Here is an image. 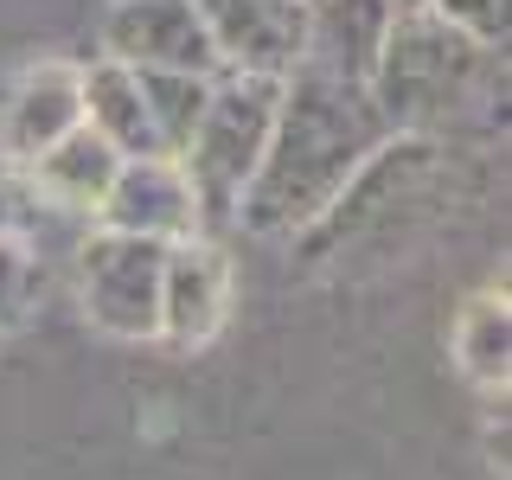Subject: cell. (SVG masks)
<instances>
[{"label":"cell","instance_id":"cell-17","mask_svg":"<svg viewBox=\"0 0 512 480\" xmlns=\"http://www.w3.org/2000/svg\"><path fill=\"white\" fill-rule=\"evenodd\" d=\"M32 186H26V167L0 154V237H26V218H32Z\"/></svg>","mask_w":512,"mask_h":480},{"label":"cell","instance_id":"cell-8","mask_svg":"<svg viewBox=\"0 0 512 480\" xmlns=\"http://www.w3.org/2000/svg\"><path fill=\"white\" fill-rule=\"evenodd\" d=\"M199 20L212 32L218 71L282 84L301 64V0H199Z\"/></svg>","mask_w":512,"mask_h":480},{"label":"cell","instance_id":"cell-7","mask_svg":"<svg viewBox=\"0 0 512 480\" xmlns=\"http://www.w3.org/2000/svg\"><path fill=\"white\" fill-rule=\"evenodd\" d=\"M96 224L128 237H154V244H180V237H199V199H192V180L173 154H148V160H122L116 180H109L103 205H96Z\"/></svg>","mask_w":512,"mask_h":480},{"label":"cell","instance_id":"cell-2","mask_svg":"<svg viewBox=\"0 0 512 480\" xmlns=\"http://www.w3.org/2000/svg\"><path fill=\"white\" fill-rule=\"evenodd\" d=\"M493 84H500V45H480L429 0H397L365 77L391 135H436L448 122H468L493 103Z\"/></svg>","mask_w":512,"mask_h":480},{"label":"cell","instance_id":"cell-6","mask_svg":"<svg viewBox=\"0 0 512 480\" xmlns=\"http://www.w3.org/2000/svg\"><path fill=\"white\" fill-rule=\"evenodd\" d=\"M231 320V256L218 237H180L160 263V340L167 346H212Z\"/></svg>","mask_w":512,"mask_h":480},{"label":"cell","instance_id":"cell-10","mask_svg":"<svg viewBox=\"0 0 512 480\" xmlns=\"http://www.w3.org/2000/svg\"><path fill=\"white\" fill-rule=\"evenodd\" d=\"M301 13L308 20H301L295 71H327V77H346V84H365L397 0H301Z\"/></svg>","mask_w":512,"mask_h":480},{"label":"cell","instance_id":"cell-13","mask_svg":"<svg viewBox=\"0 0 512 480\" xmlns=\"http://www.w3.org/2000/svg\"><path fill=\"white\" fill-rule=\"evenodd\" d=\"M448 352H455V372L487 397H506L512 378V308L506 288H480L468 308L455 314V333H448Z\"/></svg>","mask_w":512,"mask_h":480},{"label":"cell","instance_id":"cell-3","mask_svg":"<svg viewBox=\"0 0 512 480\" xmlns=\"http://www.w3.org/2000/svg\"><path fill=\"white\" fill-rule=\"evenodd\" d=\"M276 96H282L276 77H237V71L212 77L199 128H192V141L173 154L186 167V180H192V199H199L205 224H231L237 218V199H244L256 160L269 148Z\"/></svg>","mask_w":512,"mask_h":480},{"label":"cell","instance_id":"cell-12","mask_svg":"<svg viewBox=\"0 0 512 480\" xmlns=\"http://www.w3.org/2000/svg\"><path fill=\"white\" fill-rule=\"evenodd\" d=\"M84 128L103 135L122 160L167 154L160 135H154L148 96H141V71H128V64H116V58H90L84 64Z\"/></svg>","mask_w":512,"mask_h":480},{"label":"cell","instance_id":"cell-11","mask_svg":"<svg viewBox=\"0 0 512 480\" xmlns=\"http://www.w3.org/2000/svg\"><path fill=\"white\" fill-rule=\"evenodd\" d=\"M116 167H122V154L77 122L64 141H52L45 154L26 160V186H32V199H39L45 212H71V218L90 224L96 205H103V192H109V180H116Z\"/></svg>","mask_w":512,"mask_h":480},{"label":"cell","instance_id":"cell-14","mask_svg":"<svg viewBox=\"0 0 512 480\" xmlns=\"http://www.w3.org/2000/svg\"><path fill=\"white\" fill-rule=\"evenodd\" d=\"M141 96H148V116L154 135L167 154H180L192 141V128L205 116V96H212V77L199 71H141Z\"/></svg>","mask_w":512,"mask_h":480},{"label":"cell","instance_id":"cell-9","mask_svg":"<svg viewBox=\"0 0 512 480\" xmlns=\"http://www.w3.org/2000/svg\"><path fill=\"white\" fill-rule=\"evenodd\" d=\"M77 122H84V64L39 58L0 96V154L26 167L32 154H45L52 141L71 135Z\"/></svg>","mask_w":512,"mask_h":480},{"label":"cell","instance_id":"cell-16","mask_svg":"<svg viewBox=\"0 0 512 480\" xmlns=\"http://www.w3.org/2000/svg\"><path fill=\"white\" fill-rule=\"evenodd\" d=\"M429 7L461 32H474L480 45H506V0H429Z\"/></svg>","mask_w":512,"mask_h":480},{"label":"cell","instance_id":"cell-4","mask_svg":"<svg viewBox=\"0 0 512 480\" xmlns=\"http://www.w3.org/2000/svg\"><path fill=\"white\" fill-rule=\"evenodd\" d=\"M160 263L167 244L96 224L77 244V308L103 340H160Z\"/></svg>","mask_w":512,"mask_h":480},{"label":"cell","instance_id":"cell-5","mask_svg":"<svg viewBox=\"0 0 512 480\" xmlns=\"http://www.w3.org/2000/svg\"><path fill=\"white\" fill-rule=\"evenodd\" d=\"M103 58L128 71H199L218 77L212 32L199 0H109L103 7Z\"/></svg>","mask_w":512,"mask_h":480},{"label":"cell","instance_id":"cell-15","mask_svg":"<svg viewBox=\"0 0 512 480\" xmlns=\"http://www.w3.org/2000/svg\"><path fill=\"white\" fill-rule=\"evenodd\" d=\"M39 250H32V237H0V333L26 327L32 308H39Z\"/></svg>","mask_w":512,"mask_h":480},{"label":"cell","instance_id":"cell-1","mask_svg":"<svg viewBox=\"0 0 512 480\" xmlns=\"http://www.w3.org/2000/svg\"><path fill=\"white\" fill-rule=\"evenodd\" d=\"M384 141H391V122L365 84H346L327 71H288L276 122H269V148L256 160L231 224H244L250 237L295 244Z\"/></svg>","mask_w":512,"mask_h":480}]
</instances>
